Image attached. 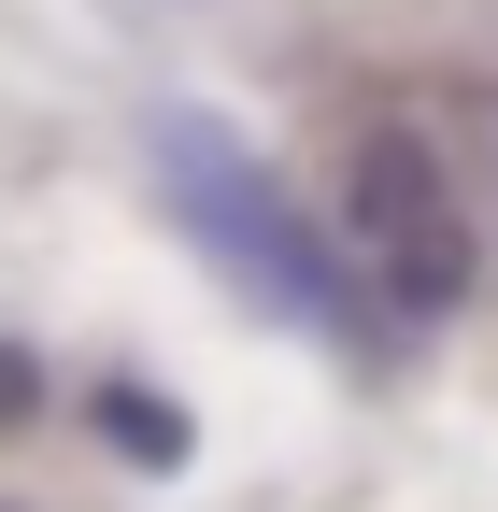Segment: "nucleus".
Listing matches in <instances>:
<instances>
[{"mask_svg": "<svg viewBox=\"0 0 498 512\" xmlns=\"http://www.w3.org/2000/svg\"><path fill=\"white\" fill-rule=\"evenodd\" d=\"M157 171H171L185 242H200V256H228V271H242V299L299 313L314 342H370V299L342 285V256L314 242V214H299L285 185H271V171L214 128V114H171V128H157Z\"/></svg>", "mask_w": 498, "mask_h": 512, "instance_id": "f257e3e1", "label": "nucleus"}, {"mask_svg": "<svg viewBox=\"0 0 498 512\" xmlns=\"http://www.w3.org/2000/svg\"><path fill=\"white\" fill-rule=\"evenodd\" d=\"M356 242H370L385 313H413V328L470 299V214H456V185H442V157L413 128H370L356 143Z\"/></svg>", "mask_w": 498, "mask_h": 512, "instance_id": "f03ea898", "label": "nucleus"}, {"mask_svg": "<svg viewBox=\"0 0 498 512\" xmlns=\"http://www.w3.org/2000/svg\"><path fill=\"white\" fill-rule=\"evenodd\" d=\"M86 427H100L129 470H185V441H200V427L157 399V384H86Z\"/></svg>", "mask_w": 498, "mask_h": 512, "instance_id": "7ed1b4c3", "label": "nucleus"}, {"mask_svg": "<svg viewBox=\"0 0 498 512\" xmlns=\"http://www.w3.org/2000/svg\"><path fill=\"white\" fill-rule=\"evenodd\" d=\"M29 413H43V356H29V342H0V427H29Z\"/></svg>", "mask_w": 498, "mask_h": 512, "instance_id": "20e7f679", "label": "nucleus"}]
</instances>
